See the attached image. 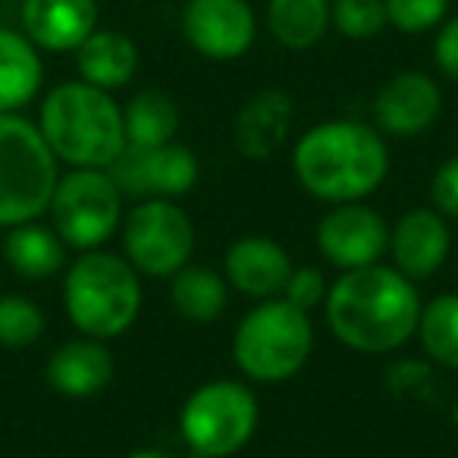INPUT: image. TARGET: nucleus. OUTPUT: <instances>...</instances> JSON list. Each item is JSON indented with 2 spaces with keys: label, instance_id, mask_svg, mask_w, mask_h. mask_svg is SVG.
Here are the masks:
<instances>
[{
  "label": "nucleus",
  "instance_id": "31",
  "mask_svg": "<svg viewBox=\"0 0 458 458\" xmlns=\"http://www.w3.org/2000/svg\"><path fill=\"white\" fill-rule=\"evenodd\" d=\"M433 60L445 79L458 82V16H445L439 22L437 41H433Z\"/></svg>",
  "mask_w": 458,
  "mask_h": 458
},
{
  "label": "nucleus",
  "instance_id": "3",
  "mask_svg": "<svg viewBox=\"0 0 458 458\" xmlns=\"http://www.w3.org/2000/svg\"><path fill=\"white\" fill-rule=\"evenodd\" d=\"M38 129L60 164L72 170H110L126 151V123L114 95L82 79L47 91Z\"/></svg>",
  "mask_w": 458,
  "mask_h": 458
},
{
  "label": "nucleus",
  "instance_id": "24",
  "mask_svg": "<svg viewBox=\"0 0 458 458\" xmlns=\"http://www.w3.org/2000/svg\"><path fill=\"white\" fill-rule=\"evenodd\" d=\"M129 148H160L176 141L179 132V104L166 91L145 89L129 98L123 107Z\"/></svg>",
  "mask_w": 458,
  "mask_h": 458
},
{
  "label": "nucleus",
  "instance_id": "23",
  "mask_svg": "<svg viewBox=\"0 0 458 458\" xmlns=\"http://www.w3.org/2000/svg\"><path fill=\"white\" fill-rule=\"evenodd\" d=\"M333 0H270L267 29L289 51H308L333 26Z\"/></svg>",
  "mask_w": 458,
  "mask_h": 458
},
{
  "label": "nucleus",
  "instance_id": "18",
  "mask_svg": "<svg viewBox=\"0 0 458 458\" xmlns=\"http://www.w3.org/2000/svg\"><path fill=\"white\" fill-rule=\"evenodd\" d=\"M293 98L280 89L258 91L236 116V148L242 157L249 160H267L286 141L289 129H293Z\"/></svg>",
  "mask_w": 458,
  "mask_h": 458
},
{
  "label": "nucleus",
  "instance_id": "15",
  "mask_svg": "<svg viewBox=\"0 0 458 458\" xmlns=\"http://www.w3.org/2000/svg\"><path fill=\"white\" fill-rule=\"evenodd\" d=\"M293 270L295 264L289 251L270 236H242L223 255V276L229 289L258 301L283 295Z\"/></svg>",
  "mask_w": 458,
  "mask_h": 458
},
{
  "label": "nucleus",
  "instance_id": "6",
  "mask_svg": "<svg viewBox=\"0 0 458 458\" xmlns=\"http://www.w3.org/2000/svg\"><path fill=\"white\" fill-rule=\"evenodd\" d=\"M57 182L60 160L38 123L0 114V229L45 216Z\"/></svg>",
  "mask_w": 458,
  "mask_h": 458
},
{
  "label": "nucleus",
  "instance_id": "9",
  "mask_svg": "<svg viewBox=\"0 0 458 458\" xmlns=\"http://www.w3.org/2000/svg\"><path fill=\"white\" fill-rule=\"evenodd\" d=\"M120 236L126 261L154 280H170L195 255V223L170 198H141L123 216Z\"/></svg>",
  "mask_w": 458,
  "mask_h": 458
},
{
  "label": "nucleus",
  "instance_id": "11",
  "mask_svg": "<svg viewBox=\"0 0 458 458\" xmlns=\"http://www.w3.org/2000/svg\"><path fill=\"white\" fill-rule=\"evenodd\" d=\"M389 249V226L380 210L364 201L333 204L318 223V251L336 270H358L380 264Z\"/></svg>",
  "mask_w": 458,
  "mask_h": 458
},
{
  "label": "nucleus",
  "instance_id": "29",
  "mask_svg": "<svg viewBox=\"0 0 458 458\" xmlns=\"http://www.w3.org/2000/svg\"><path fill=\"white\" fill-rule=\"evenodd\" d=\"M327 293H330V283L318 267H295L286 289H283V299L311 314L314 308H320L327 301Z\"/></svg>",
  "mask_w": 458,
  "mask_h": 458
},
{
  "label": "nucleus",
  "instance_id": "2",
  "mask_svg": "<svg viewBox=\"0 0 458 458\" xmlns=\"http://www.w3.org/2000/svg\"><path fill=\"white\" fill-rule=\"evenodd\" d=\"M293 173L301 189L318 201H364L386 182L389 148L377 126L358 120H327L295 141Z\"/></svg>",
  "mask_w": 458,
  "mask_h": 458
},
{
  "label": "nucleus",
  "instance_id": "32",
  "mask_svg": "<svg viewBox=\"0 0 458 458\" xmlns=\"http://www.w3.org/2000/svg\"><path fill=\"white\" fill-rule=\"evenodd\" d=\"M126 458H170V455L160 449H135V452H129Z\"/></svg>",
  "mask_w": 458,
  "mask_h": 458
},
{
  "label": "nucleus",
  "instance_id": "7",
  "mask_svg": "<svg viewBox=\"0 0 458 458\" xmlns=\"http://www.w3.org/2000/svg\"><path fill=\"white\" fill-rule=\"evenodd\" d=\"M261 405L249 383L208 380L191 389L179 411V433L189 452L201 458H229L251 443Z\"/></svg>",
  "mask_w": 458,
  "mask_h": 458
},
{
  "label": "nucleus",
  "instance_id": "5",
  "mask_svg": "<svg viewBox=\"0 0 458 458\" xmlns=\"http://www.w3.org/2000/svg\"><path fill=\"white\" fill-rule=\"evenodd\" d=\"M314 352L311 314L283 295L258 301L233 333V361L251 383H286Z\"/></svg>",
  "mask_w": 458,
  "mask_h": 458
},
{
  "label": "nucleus",
  "instance_id": "4",
  "mask_svg": "<svg viewBox=\"0 0 458 458\" xmlns=\"http://www.w3.org/2000/svg\"><path fill=\"white\" fill-rule=\"evenodd\" d=\"M139 276V270L114 251H82L64 276V308L70 324L82 336L104 343L132 330L141 314Z\"/></svg>",
  "mask_w": 458,
  "mask_h": 458
},
{
  "label": "nucleus",
  "instance_id": "21",
  "mask_svg": "<svg viewBox=\"0 0 458 458\" xmlns=\"http://www.w3.org/2000/svg\"><path fill=\"white\" fill-rule=\"evenodd\" d=\"M4 261L22 280H51L66 264V242L54 226H45L38 220L20 223L7 229Z\"/></svg>",
  "mask_w": 458,
  "mask_h": 458
},
{
  "label": "nucleus",
  "instance_id": "16",
  "mask_svg": "<svg viewBox=\"0 0 458 458\" xmlns=\"http://www.w3.org/2000/svg\"><path fill=\"white\" fill-rule=\"evenodd\" d=\"M45 380L54 393L66 399H91L114 380V355L104 339L76 336L51 352L45 364Z\"/></svg>",
  "mask_w": 458,
  "mask_h": 458
},
{
  "label": "nucleus",
  "instance_id": "30",
  "mask_svg": "<svg viewBox=\"0 0 458 458\" xmlns=\"http://www.w3.org/2000/svg\"><path fill=\"white\" fill-rule=\"evenodd\" d=\"M430 198L445 220H458V157H449L433 173Z\"/></svg>",
  "mask_w": 458,
  "mask_h": 458
},
{
  "label": "nucleus",
  "instance_id": "1",
  "mask_svg": "<svg viewBox=\"0 0 458 458\" xmlns=\"http://www.w3.org/2000/svg\"><path fill=\"white\" fill-rule=\"evenodd\" d=\"M420 293L393 264L345 270L324 301L327 327L352 352L386 355L414 336L420 318Z\"/></svg>",
  "mask_w": 458,
  "mask_h": 458
},
{
  "label": "nucleus",
  "instance_id": "27",
  "mask_svg": "<svg viewBox=\"0 0 458 458\" xmlns=\"http://www.w3.org/2000/svg\"><path fill=\"white\" fill-rule=\"evenodd\" d=\"M333 26L352 41H370L389 26L386 0H333Z\"/></svg>",
  "mask_w": 458,
  "mask_h": 458
},
{
  "label": "nucleus",
  "instance_id": "8",
  "mask_svg": "<svg viewBox=\"0 0 458 458\" xmlns=\"http://www.w3.org/2000/svg\"><path fill=\"white\" fill-rule=\"evenodd\" d=\"M123 201L126 195L110 170H72L60 176L47 216L66 249L95 251L120 233Z\"/></svg>",
  "mask_w": 458,
  "mask_h": 458
},
{
  "label": "nucleus",
  "instance_id": "13",
  "mask_svg": "<svg viewBox=\"0 0 458 458\" xmlns=\"http://www.w3.org/2000/svg\"><path fill=\"white\" fill-rule=\"evenodd\" d=\"M443 114V91L427 72L405 70L380 85L374 98V123L383 135L414 139Z\"/></svg>",
  "mask_w": 458,
  "mask_h": 458
},
{
  "label": "nucleus",
  "instance_id": "28",
  "mask_svg": "<svg viewBox=\"0 0 458 458\" xmlns=\"http://www.w3.org/2000/svg\"><path fill=\"white\" fill-rule=\"evenodd\" d=\"M445 16H449V0H386V20L395 32H430L439 29Z\"/></svg>",
  "mask_w": 458,
  "mask_h": 458
},
{
  "label": "nucleus",
  "instance_id": "14",
  "mask_svg": "<svg viewBox=\"0 0 458 458\" xmlns=\"http://www.w3.org/2000/svg\"><path fill=\"white\" fill-rule=\"evenodd\" d=\"M386 251L393 258V267L402 270L408 280H430L452 255L449 220L437 208H411L389 229Z\"/></svg>",
  "mask_w": 458,
  "mask_h": 458
},
{
  "label": "nucleus",
  "instance_id": "10",
  "mask_svg": "<svg viewBox=\"0 0 458 458\" xmlns=\"http://www.w3.org/2000/svg\"><path fill=\"white\" fill-rule=\"evenodd\" d=\"M110 176L132 198H176L189 195L201 179L195 151L179 141L160 148H129L110 166Z\"/></svg>",
  "mask_w": 458,
  "mask_h": 458
},
{
  "label": "nucleus",
  "instance_id": "26",
  "mask_svg": "<svg viewBox=\"0 0 458 458\" xmlns=\"http://www.w3.org/2000/svg\"><path fill=\"white\" fill-rule=\"evenodd\" d=\"M45 311L26 295H0V345L29 349L45 336Z\"/></svg>",
  "mask_w": 458,
  "mask_h": 458
},
{
  "label": "nucleus",
  "instance_id": "12",
  "mask_svg": "<svg viewBox=\"0 0 458 458\" xmlns=\"http://www.w3.org/2000/svg\"><path fill=\"white\" fill-rule=\"evenodd\" d=\"M182 35L195 54L216 64L239 60L258 38V16L249 0H189Z\"/></svg>",
  "mask_w": 458,
  "mask_h": 458
},
{
  "label": "nucleus",
  "instance_id": "17",
  "mask_svg": "<svg viewBox=\"0 0 458 458\" xmlns=\"http://www.w3.org/2000/svg\"><path fill=\"white\" fill-rule=\"evenodd\" d=\"M98 0H22V29L35 47L76 54L98 29Z\"/></svg>",
  "mask_w": 458,
  "mask_h": 458
},
{
  "label": "nucleus",
  "instance_id": "19",
  "mask_svg": "<svg viewBox=\"0 0 458 458\" xmlns=\"http://www.w3.org/2000/svg\"><path fill=\"white\" fill-rule=\"evenodd\" d=\"M79 79L98 85L104 91H116L132 82L139 70V47L129 35L116 29H95L82 45L76 47Z\"/></svg>",
  "mask_w": 458,
  "mask_h": 458
},
{
  "label": "nucleus",
  "instance_id": "20",
  "mask_svg": "<svg viewBox=\"0 0 458 458\" xmlns=\"http://www.w3.org/2000/svg\"><path fill=\"white\" fill-rule=\"evenodd\" d=\"M45 82L38 47L13 29H0V114H20Z\"/></svg>",
  "mask_w": 458,
  "mask_h": 458
},
{
  "label": "nucleus",
  "instance_id": "25",
  "mask_svg": "<svg viewBox=\"0 0 458 458\" xmlns=\"http://www.w3.org/2000/svg\"><path fill=\"white\" fill-rule=\"evenodd\" d=\"M414 336L430 361H437L439 368L458 370V295L443 293L424 301Z\"/></svg>",
  "mask_w": 458,
  "mask_h": 458
},
{
  "label": "nucleus",
  "instance_id": "22",
  "mask_svg": "<svg viewBox=\"0 0 458 458\" xmlns=\"http://www.w3.org/2000/svg\"><path fill=\"white\" fill-rule=\"evenodd\" d=\"M170 301L179 318L191 324H214L223 318L229 301V283L223 274L201 264H185L179 274L170 276Z\"/></svg>",
  "mask_w": 458,
  "mask_h": 458
}]
</instances>
